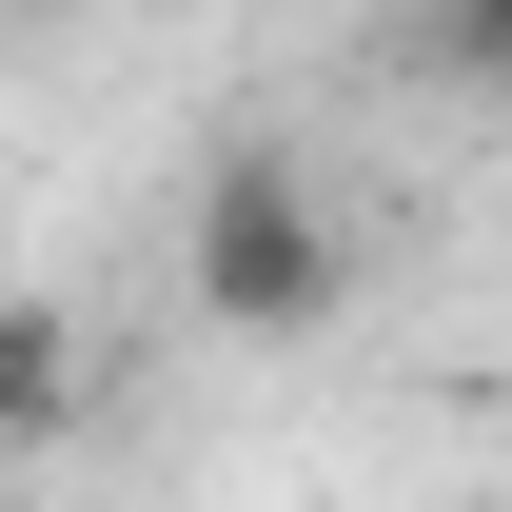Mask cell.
Instances as JSON below:
<instances>
[{
    "label": "cell",
    "instance_id": "3957f363",
    "mask_svg": "<svg viewBox=\"0 0 512 512\" xmlns=\"http://www.w3.org/2000/svg\"><path fill=\"white\" fill-rule=\"evenodd\" d=\"M434 40H453L473 79H512V0H434Z\"/></svg>",
    "mask_w": 512,
    "mask_h": 512
},
{
    "label": "cell",
    "instance_id": "7a4b0ae2",
    "mask_svg": "<svg viewBox=\"0 0 512 512\" xmlns=\"http://www.w3.org/2000/svg\"><path fill=\"white\" fill-rule=\"evenodd\" d=\"M40 434H79V335L40 296H0V453H40Z\"/></svg>",
    "mask_w": 512,
    "mask_h": 512
},
{
    "label": "cell",
    "instance_id": "6da1fadb",
    "mask_svg": "<svg viewBox=\"0 0 512 512\" xmlns=\"http://www.w3.org/2000/svg\"><path fill=\"white\" fill-rule=\"evenodd\" d=\"M178 276H197V316H217V335H316L335 296H355V256H335V197H316V158L237 138V158L197 178V237H178Z\"/></svg>",
    "mask_w": 512,
    "mask_h": 512
}]
</instances>
